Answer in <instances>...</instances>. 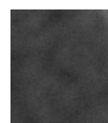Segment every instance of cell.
Returning <instances> with one entry per match:
<instances>
[]
</instances>
